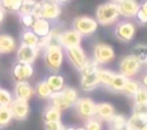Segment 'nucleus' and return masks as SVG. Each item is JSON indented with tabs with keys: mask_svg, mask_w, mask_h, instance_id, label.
I'll list each match as a JSON object with an SVG mask.
<instances>
[{
	"mask_svg": "<svg viewBox=\"0 0 147 130\" xmlns=\"http://www.w3.org/2000/svg\"><path fill=\"white\" fill-rule=\"evenodd\" d=\"M9 109L12 112L13 120H17V121H25L29 117V115H30L29 102H24V100L13 99L12 103L9 104Z\"/></svg>",
	"mask_w": 147,
	"mask_h": 130,
	"instance_id": "ddd939ff",
	"label": "nucleus"
},
{
	"mask_svg": "<svg viewBox=\"0 0 147 130\" xmlns=\"http://www.w3.org/2000/svg\"><path fill=\"white\" fill-rule=\"evenodd\" d=\"M31 16L34 18H42V1H36L35 5H34L33 11H31Z\"/></svg>",
	"mask_w": 147,
	"mask_h": 130,
	"instance_id": "37998d69",
	"label": "nucleus"
},
{
	"mask_svg": "<svg viewBox=\"0 0 147 130\" xmlns=\"http://www.w3.org/2000/svg\"><path fill=\"white\" fill-rule=\"evenodd\" d=\"M14 99L24 100V102H30L34 95V86L30 85V82H16L12 92Z\"/></svg>",
	"mask_w": 147,
	"mask_h": 130,
	"instance_id": "2eb2a0df",
	"label": "nucleus"
},
{
	"mask_svg": "<svg viewBox=\"0 0 147 130\" xmlns=\"http://www.w3.org/2000/svg\"><path fill=\"white\" fill-rule=\"evenodd\" d=\"M115 115H116V109H115V107L111 104V103L100 102V103H96V104H95L94 117L96 120H99L102 124H104V122L107 124Z\"/></svg>",
	"mask_w": 147,
	"mask_h": 130,
	"instance_id": "dca6fc26",
	"label": "nucleus"
},
{
	"mask_svg": "<svg viewBox=\"0 0 147 130\" xmlns=\"http://www.w3.org/2000/svg\"><path fill=\"white\" fill-rule=\"evenodd\" d=\"M5 13H7V12L4 11V9L1 8V7H0V25H1V24H3L4 18H5Z\"/></svg>",
	"mask_w": 147,
	"mask_h": 130,
	"instance_id": "a18cd8bd",
	"label": "nucleus"
},
{
	"mask_svg": "<svg viewBox=\"0 0 147 130\" xmlns=\"http://www.w3.org/2000/svg\"><path fill=\"white\" fill-rule=\"evenodd\" d=\"M95 104L96 103L91 98L82 96V98H78V100L74 103L73 108H74V112L78 116V119H81L82 121H87V120L94 117Z\"/></svg>",
	"mask_w": 147,
	"mask_h": 130,
	"instance_id": "6e6552de",
	"label": "nucleus"
},
{
	"mask_svg": "<svg viewBox=\"0 0 147 130\" xmlns=\"http://www.w3.org/2000/svg\"><path fill=\"white\" fill-rule=\"evenodd\" d=\"M122 130H130V129H129V127H128V125H126V126H125V127H124V129H122Z\"/></svg>",
	"mask_w": 147,
	"mask_h": 130,
	"instance_id": "3c124183",
	"label": "nucleus"
},
{
	"mask_svg": "<svg viewBox=\"0 0 147 130\" xmlns=\"http://www.w3.org/2000/svg\"><path fill=\"white\" fill-rule=\"evenodd\" d=\"M45 81L52 92H60L61 90L65 87L64 77L61 74H59V73H50V74L45 78Z\"/></svg>",
	"mask_w": 147,
	"mask_h": 130,
	"instance_id": "a211bd4d",
	"label": "nucleus"
},
{
	"mask_svg": "<svg viewBox=\"0 0 147 130\" xmlns=\"http://www.w3.org/2000/svg\"><path fill=\"white\" fill-rule=\"evenodd\" d=\"M18 17H20V22L24 26V29H30L33 26L34 20H35L31 14H18Z\"/></svg>",
	"mask_w": 147,
	"mask_h": 130,
	"instance_id": "ea45409f",
	"label": "nucleus"
},
{
	"mask_svg": "<svg viewBox=\"0 0 147 130\" xmlns=\"http://www.w3.org/2000/svg\"><path fill=\"white\" fill-rule=\"evenodd\" d=\"M116 5L120 17H124L125 20H131L136 17L141 3L138 0H119L116 1Z\"/></svg>",
	"mask_w": 147,
	"mask_h": 130,
	"instance_id": "9b49d317",
	"label": "nucleus"
},
{
	"mask_svg": "<svg viewBox=\"0 0 147 130\" xmlns=\"http://www.w3.org/2000/svg\"><path fill=\"white\" fill-rule=\"evenodd\" d=\"M126 125L130 130H143V127L147 125V120L136 116V115H131L126 121Z\"/></svg>",
	"mask_w": 147,
	"mask_h": 130,
	"instance_id": "c756f323",
	"label": "nucleus"
},
{
	"mask_svg": "<svg viewBox=\"0 0 147 130\" xmlns=\"http://www.w3.org/2000/svg\"><path fill=\"white\" fill-rule=\"evenodd\" d=\"M116 59V52L115 48L108 43H103V42H98L92 47V60L99 65H107L111 64L112 61Z\"/></svg>",
	"mask_w": 147,
	"mask_h": 130,
	"instance_id": "20e7f679",
	"label": "nucleus"
},
{
	"mask_svg": "<svg viewBox=\"0 0 147 130\" xmlns=\"http://www.w3.org/2000/svg\"><path fill=\"white\" fill-rule=\"evenodd\" d=\"M83 127H85V130H103V124L95 117H92V119L85 121V126Z\"/></svg>",
	"mask_w": 147,
	"mask_h": 130,
	"instance_id": "4c0bfd02",
	"label": "nucleus"
},
{
	"mask_svg": "<svg viewBox=\"0 0 147 130\" xmlns=\"http://www.w3.org/2000/svg\"><path fill=\"white\" fill-rule=\"evenodd\" d=\"M136 21H137V24L138 25H147V13L143 11V9L139 7V9H138V12H137V14H136Z\"/></svg>",
	"mask_w": 147,
	"mask_h": 130,
	"instance_id": "79ce46f5",
	"label": "nucleus"
},
{
	"mask_svg": "<svg viewBox=\"0 0 147 130\" xmlns=\"http://www.w3.org/2000/svg\"><path fill=\"white\" fill-rule=\"evenodd\" d=\"M131 53L144 65V61H146V59H147V44H144V43H138V44H136L133 47V52Z\"/></svg>",
	"mask_w": 147,
	"mask_h": 130,
	"instance_id": "473e14b6",
	"label": "nucleus"
},
{
	"mask_svg": "<svg viewBox=\"0 0 147 130\" xmlns=\"http://www.w3.org/2000/svg\"><path fill=\"white\" fill-rule=\"evenodd\" d=\"M17 50V42L9 34H0V55H9Z\"/></svg>",
	"mask_w": 147,
	"mask_h": 130,
	"instance_id": "f3484780",
	"label": "nucleus"
},
{
	"mask_svg": "<svg viewBox=\"0 0 147 130\" xmlns=\"http://www.w3.org/2000/svg\"><path fill=\"white\" fill-rule=\"evenodd\" d=\"M61 117H63V112L59 111L57 108L52 107V105H50V104L42 112V120H43V122L61 121Z\"/></svg>",
	"mask_w": 147,
	"mask_h": 130,
	"instance_id": "b1692460",
	"label": "nucleus"
},
{
	"mask_svg": "<svg viewBox=\"0 0 147 130\" xmlns=\"http://www.w3.org/2000/svg\"><path fill=\"white\" fill-rule=\"evenodd\" d=\"M99 81H98L96 73L95 74H90V75H81L80 79V87L82 91L85 92H91L95 89L99 87Z\"/></svg>",
	"mask_w": 147,
	"mask_h": 130,
	"instance_id": "412c9836",
	"label": "nucleus"
},
{
	"mask_svg": "<svg viewBox=\"0 0 147 130\" xmlns=\"http://www.w3.org/2000/svg\"><path fill=\"white\" fill-rule=\"evenodd\" d=\"M139 83H141V86H143V87H146L147 89V69L142 73L141 79H139Z\"/></svg>",
	"mask_w": 147,
	"mask_h": 130,
	"instance_id": "c03bdc74",
	"label": "nucleus"
},
{
	"mask_svg": "<svg viewBox=\"0 0 147 130\" xmlns=\"http://www.w3.org/2000/svg\"><path fill=\"white\" fill-rule=\"evenodd\" d=\"M120 14L117 9L116 3L113 1H107L100 5H98L95 11V20H96L98 25L102 26H111L119 21Z\"/></svg>",
	"mask_w": 147,
	"mask_h": 130,
	"instance_id": "f03ea898",
	"label": "nucleus"
},
{
	"mask_svg": "<svg viewBox=\"0 0 147 130\" xmlns=\"http://www.w3.org/2000/svg\"><path fill=\"white\" fill-rule=\"evenodd\" d=\"M141 8L147 13V0H143V1L141 3Z\"/></svg>",
	"mask_w": 147,
	"mask_h": 130,
	"instance_id": "de8ad7c7",
	"label": "nucleus"
},
{
	"mask_svg": "<svg viewBox=\"0 0 147 130\" xmlns=\"http://www.w3.org/2000/svg\"><path fill=\"white\" fill-rule=\"evenodd\" d=\"M35 3H36V0H22L21 8H20L17 14H31V11H33Z\"/></svg>",
	"mask_w": 147,
	"mask_h": 130,
	"instance_id": "e433bc0d",
	"label": "nucleus"
},
{
	"mask_svg": "<svg viewBox=\"0 0 147 130\" xmlns=\"http://www.w3.org/2000/svg\"><path fill=\"white\" fill-rule=\"evenodd\" d=\"M64 130H74V127H72V126H65Z\"/></svg>",
	"mask_w": 147,
	"mask_h": 130,
	"instance_id": "09e8293b",
	"label": "nucleus"
},
{
	"mask_svg": "<svg viewBox=\"0 0 147 130\" xmlns=\"http://www.w3.org/2000/svg\"><path fill=\"white\" fill-rule=\"evenodd\" d=\"M115 73L116 72H113V70H111V69L99 67V69H98V72H96V77H98V81H99V85L106 89L107 86L109 85V82L112 81Z\"/></svg>",
	"mask_w": 147,
	"mask_h": 130,
	"instance_id": "a878e982",
	"label": "nucleus"
},
{
	"mask_svg": "<svg viewBox=\"0 0 147 130\" xmlns=\"http://www.w3.org/2000/svg\"><path fill=\"white\" fill-rule=\"evenodd\" d=\"M22 0H0V7L9 13H18Z\"/></svg>",
	"mask_w": 147,
	"mask_h": 130,
	"instance_id": "c85d7f7f",
	"label": "nucleus"
},
{
	"mask_svg": "<svg viewBox=\"0 0 147 130\" xmlns=\"http://www.w3.org/2000/svg\"><path fill=\"white\" fill-rule=\"evenodd\" d=\"M65 57L69 61V64L74 68L77 72H81L82 68L86 65V63L89 61V56H87L86 51L83 50L81 46H77V47H70L64 50Z\"/></svg>",
	"mask_w": 147,
	"mask_h": 130,
	"instance_id": "0eeeda50",
	"label": "nucleus"
},
{
	"mask_svg": "<svg viewBox=\"0 0 147 130\" xmlns=\"http://www.w3.org/2000/svg\"><path fill=\"white\" fill-rule=\"evenodd\" d=\"M64 124L61 121H53V122H45L43 130H64Z\"/></svg>",
	"mask_w": 147,
	"mask_h": 130,
	"instance_id": "a19ab883",
	"label": "nucleus"
},
{
	"mask_svg": "<svg viewBox=\"0 0 147 130\" xmlns=\"http://www.w3.org/2000/svg\"><path fill=\"white\" fill-rule=\"evenodd\" d=\"M34 95L40 100H48V98L52 95V91L50 90V87L47 86L45 79H42L35 83V86H34Z\"/></svg>",
	"mask_w": 147,
	"mask_h": 130,
	"instance_id": "393cba45",
	"label": "nucleus"
},
{
	"mask_svg": "<svg viewBox=\"0 0 147 130\" xmlns=\"http://www.w3.org/2000/svg\"><path fill=\"white\" fill-rule=\"evenodd\" d=\"M51 28H52V25H51L50 21H47V20H45V18H36V20H34L33 26H31L30 29L39 38H45V36L48 35Z\"/></svg>",
	"mask_w": 147,
	"mask_h": 130,
	"instance_id": "aec40b11",
	"label": "nucleus"
},
{
	"mask_svg": "<svg viewBox=\"0 0 147 130\" xmlns=\"http://www.w3.org/2000/svg\"><path fill=\"white\" fill-rule=\"evenodd\" d=\"M139 87H141L139 81L134 79V78H128V81L125 82L124 87H122V90H121V94H124L125 96L133 99V96L137 94V91H138Z\"/></svg>",
	"mask_w": 147,
	"mask_h": 130,
	"instance_id": "bb28decb",
	"label": "nucleus"
},
{
	"mask_svg": "<svg viewBox=\"0 0 147 130\" xmlns=\"http://www.w3.org/2000/svg\"><path fill=\"white\" fill-rule=\"evenodd\" d=\"M51 1H55V3H57V4H60V5H64V4H67V3H69L70 0H51Z\"/></svg>",
	"mask_w": 147,
	"mask_h": 130,
	"instance_id": "49530a36",
	"label": "nucleus"
},
{
	"mask_svg": "<svg viewBox=\"0 0 147 130\" xmlns=\"http://www.w3.org/2000/svg\"><path fill=\"white\" fill-rule=\"evenodd\" d=\"M48 103H50V105L57 108L59 111H61V112L68 111V109H70V108L73 107V105L64 98V95L61 94V91L60 92H52V95L48 98Z\"/></svg>",
	"mask_w": 147,
	"mask_h": 130,
	"instance_id": "6ab92c4d",
	"label": "nucleus"
},
{
	"mask_svg": "<svg viewBox=\"0 0 147 130\" xmlns=\"http://www.w3.org/2000/svg\"><path fill=\"white\" fill-rule=\"evenodd\" d=\"M61 5L51 0H42V18L50 22H56L61 16Z\"/></svg>",
	"mask_w": 147,
	"mask_h": 130,
	"instance_id": "f8f14e48",
	"label": "nucleus"
},
{
	"mask_svg": "<svg viewBox=\"0 0 147 130\" xmlns=\"http://www.w3.org/2000/svg\"><path fill=\"white\" fill-rule=\"evenodd\" d=\"M126 81H128V78L125 77V75L120 74V73H115L112 81L109 82V85L107 86L106 89L108 90L109 92H113V94H121V90Z\"/></svg>",
	"mask_w": 147,
	"mask_h": 130,
	"instance_id": "5701e85b",
	"label": "nucleus"
},
{
	"mask_svg": "<svg viewBox=\"0 0 147 130\" xmlns=\"http://www.w3.org/2000/svg\"><path fill=\"white\" fill-rule=\"evenodd\" d=\"M61 94L64 95V98H65V99H67L72 105H74V103L77 102L78 98H80L77 89L72 87V86H65L64 89L61 90Z\"/></svg>",
	"mask_w": 147,
	"mask_h": 130,
	"instance_id": "2f4dec72",
	"label": "nucleus"
},
{
	"mask_svg": "<svg viewBox=\"0 0 147 130\" xmlns=\"http://www.w3.org/2000/svg\"><path fill=\"white\" fill-rule=\"evenodd\" d=\"M39 52L40 51L38 50V47H30V46L20 44L16 50V59L20 63H26L33 65L34 61L38 57Z\"/></svg>",
	"mask_w": 147,
	"mask_h": 130,
	"instance_id": "4468645a",
	"label": "nucleus"
},
{
	"mask_svg": "<svg viewBox=\"0 0 147 130\" xmlns=\"http://www.w3.org/2000/svg\"><path fill=\"white\" fill-rule=\"evenodd\" d=\"M13 99L14 98L12 95V92L0 86V107H9V104L12 103Z\"/></svg>",
	"mask_w": 147,
	"mask_h": 130,
	"instance_id": "72a5a7b5",
	"label": "nucleus"
},
{
	"mask_svg": "<svg viewBox=\"0 0 147 130\" xmlns=\"http://www.w3.org/2000/svg\"><path fill=\"white\" fill-rule=\"evenodd\" d=\"M126 121H128V119L124 115L116 113L107 122V126H108V130H122L126 126Z\"/></svg>",
	"mask_w": 147,
	"mask_h": 130,
	"instance_id": "cd10ccee",
	"label": "nucleus"
},
{
	"mask_svg": "<svg viewBox=\"0 0 147 130\" xmlns=\"http://www.w3.org/2000/svg\"><path fill=\"white\" fill-rule=\"evenodd\" d=\"M143 67L144 65L133 53H129V55H125L119 61V73L125 75L126 78H134L141 74Z\"/></svg>",
	"mask_w": 147,
	"mask_h": 130,
	"instance_id": "7ed1b4c3",
	"label": "nucleus"
},
{
	"mask_svg": "<svg viewBox=\"0 0 147 130\" xmlns=\"http://www.w3.org/2000/svg\"><path fill=\"white\" fill-rule=\"evenodd\" d=\"M82 39H83V36L81 35L80 33H77L74 29L61 30L60 35H59V39H57V44H60L64 50H67V48H70V47L81 46Z\"/></svg>",
	"mask_w": 147,
	"mask_h": 130,
	"instance_id": "1a4fd4ad",
	"label": "nucleus"
},
{
	"mask_svg": "<svg viewBox=\"0 0 147 130\" xmlns=\"http://www.w3.org/2000/svg\"><path fill=\"white\" fill-rule=\"evenodd\" d=\"M143 130H147V125H146V126H144V127H143Z\"/></svg>",
	"mask_w": 147,
	"mask_h": 130,
	"instance_id": "5fc2aeb1",
	"label": "nucleus"
},
{
	"mask_svg": "<svg viewBox=\"0 0 147 130\" xmlns=\"http://www.w3.org/2000/svg\"><path fill=\"white\" fill-rule=\"evenodd\" d=\"M39 36L35 35L31 29H24L20 34V42L21 44H25V46H30V47H36L39 43Z\"/></svg>",
	"mask_w": 147,
	"mask_h": 130,
	"instance_id": "4be33fe9",
	"label": "nucleus"
},
{
	"mask_svg": "<svg viewBox=\"0 0 147 130\" xmlns=\"http://www.w3.org/2000/svg\"><path fill=\"white\" fill-rule=\"evenodd\" d=\"M134 103H147V89L141 86L137 91V94L133 96Z\"/></svg>",
	"mask_w": 147,
	"mask_h": 130,
	"instance_id": "58836bf2",
	"label": "nucleus"
},
{
	"mask_svg": "<svg viewBox=\"0 0 147 130\" xmlns=\"http://www.w3.org/2000/svg\"><path fill=\"white\" fill-rule=\"evenodd\" d=\"M13 120L9 107H0V129H5L9 126Z\"/></svg>",
	"mask_w": 147,
	"mask_h": 130,
	"instance_id": "7c9ffc66",
	"label": "nucleus"
},
{
	"mask_svg": "<svg viewBox=\"0 0 147 130\" xmlns=\"http://www.w3.org/2000/svg\"><path fill=\"white\" fill-rule=\"evenodd\" d=\"M111 1H113V3H116V1H119V0H111Z\"/></svg>",
	"mask_w": 147,
	"mask_h": 130,
	"instance_id": "864d4df0",
	"label": "nucleus"
},
{
	"mask_svg": "<svg viewBox=\"0 0 147 130\" xmlns=\"http://www.w3.org/2000/svg\"><path fill=\"white\" fill-rule=\"evenodd\" d=\"M98 26L99 25L94 17L85 16V14L74 17L72 22V29H74L82 36H91L92 34L96 33Z\"/></svg>",
	"mask_w": 147,
	"mask_h": 130,
	"instance_id": "423d86ee",
	"label": "nucleus"
},
{
	"mask_svg": "<svg viewBox=\"0 0 147 130\" xmlns=\"http://www.w3.org/2000/svg\"><path fill=\"white\" fill-rule=\"evenodd\" d=\"M74 130H85V127H83V126L82 127H77V129H74Z\"/></svg>",
	"mask_w": 147,
	"mask_h": 130,
	"instance_id": "8fccbe9b",
	"label": "nucleus"
},
{
	"mask_svg": "<svg viewBox=\"0 0 147 130\" xmlns=\"http://www.w3.org/2000/svg\"><path fill=\"white\" fill-rule=\"evenodd\" d=\"M144 67L147 68V59H146V61H144Z\"/></svg>",
	"mask_w": 147,
	"mask_h": 130,
	"instance_id": "603ef678",
	"label": "nucleus"
},
{
	"mask_svg": "<svg viewBox=\"0 0 147 130\" xmlns=\"http://www.w3.org/2000/svg\"><path fill=\"white\" fill-rule=\"evenodd\" d=\"M34 75V68L31 64L16 61L12 67V78L14 82H28Z\"/></svg>",
	"mask_w": 147,
	"mask_h": 130,
	"instance_id": "9d476101",
	"label": "nucleus"
},
{
	"mask_svg": "<svg viewBox=\"0 0 147 130\" xmlns=\"http://www.w3.org/2000/svg\"><path fill=\"white\" fill-rule=\"evenodd\" d=\"M99 69V65L95 63L92 59H89V61L86 63V65L82 68V70L80 72L81 75H90V74H95Z\"/></svg>",
	"mask_w": 147,
	"mask_h": 130,
	"instance_id": "c9c22d12",
	"label": "nucleus"
},
{
	"mask_svg": "<svg viewBox=\"0 0 147 130\" xmlns=\"http://www.w3.org/2000/svg\"><path fill=\"white\" fill-rule=\"evenodd\" d=\"M65 59L64 48L57 43H52L43 50V61L51 73H59Z\"/></svg>",
	"mask_w": 147,
	"mask_h": 130,
	"instance_id": "f257e3e1",
	"label": "nucleus"
},
{
	"mask_svg": "<svg viewBox=\"0 0 147 130\" xmlns=\"http://www.w3.org/2000/svg\"><path fill=\"white\" fill-rule=\"evenodd\" d=\"M131 115L147 120V103H134L131 107Z\"/></svg>",
	"mask_w": 147,
	"mask_h": 130,
	"instance_id": "f704fd0d",
	"label": "nucleus"
},
{
	"mask_svg": "<svg viewBox=\"0 0 147 130\" xmlns=\"http://www.w3.org/2000/svg\"><path fill=\"white\" fill-rule=\"evenodd\" d=\"M137 26L130 20H121L115 24L113 35L121 43H130L136 36Z\"/></svg>",
	"mask_w": 147,
	"mask_h": 130,
	"instance_id": "39448f33",
	"label": "nucleus"
}]
</instances>
